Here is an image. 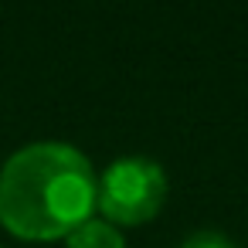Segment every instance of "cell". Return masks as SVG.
Segmentation results:
<instances>
[{
  "label": "cell",
  "mask_w": 248,
  "mask_h": 248,
  "mask_svg": "<svg viewBox=\"0 0 248 248\" xmlns=\"http://www.w3.org/2000/svg\"><path fill=\"white\" fill-rule=\"evenodd\" d=\"M95 170L68 143H31L0 167V224L24 241H55L95 211Z\"/></svg>",
  "instance_id": "cell-1"
},
{
  "label": "cell",
  "mask_w": 248,
  "mask_h": 248,
  "mask_svg": "<svg viewBox=\"0 0 248 248\" xmlns=\"http://www.w3.org/2000/svg\"><path fill=\"white\" fill-rule=\"evenodd\" d=\"M167 201V173L150 156H119L95 180V207L109 224H146Z\"/></svg>",
  "instance_id": "cell-2"
},
{
  "label": "cell",
  "mask_w": 248,
  "mask_h": 248,
  "mask_svg": "<svg viewBox=\"0 0 248 248\" xmlns=\"http://www.w3.org/2000/svg\"><path fill=\"white\" fill-rule=\"evenodd\" d=\"M65 245L68 248H126V238L106 217H89L75 231L65 234Z\"/></svg>",
  "instance_id": "cell-3"
},
{
  "label": "cell",
  "mask_w": 248,
  "mask_h": 248,
  "mask_svg": "<svg viewBox=\"0 0 248 248\" xmlns=\"http://www.w3.org/2000/svg\"><path fill=\"white\" fill-rule=\"evenodd\" d=\"M177 248H238L228 234H221V231H194V234H187Z\"/></svg>",
  "instance_id": "cell-4"
}]
</instances>
